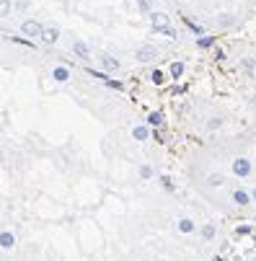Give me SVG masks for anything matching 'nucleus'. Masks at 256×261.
<instances>
[{"instance_id":"nucleus-17","label":"nucleus","mask_w":256,"mask_h":261,"mask_svg":"<svg viewBox=\"0 0 256 261\" xmlns=\"http://www.w3.org/2000/svg\"><path fill=\"white\" fill-rule=\"evenodd\" d=\"M148 81H150L153 86H166V81H168V72H166L163 67H156V70H150Z\"/></svg>"},{"instance_id":"nucleus-15","label":"nucleus","mask_w":256,"mask_h":261,"mask_svg":"<svg viewBox=\"0 0 256 261\" xmlns=\"http://www.w3.org/2000/svg\"><path fill=\"white\" fill-rule=\"evenodd\" d=\"M204 184L210 186V189H223V186L228 184V178H225V173H220V171H212V173H207Z\"/></svg>"},{"instance_id":"nucleus-16","label":"nucleus","mask_w":256,"mask_h":261,"mask_svg":"<svg viewBox=\"0 0 256 261\" xmlns=\"http://www.w3.org/2000/svg\"><path fill=\"white\" fill-rule=\"evenodd\" d=\"M16 243H18V238H16L13 230H0V248L3 251H13Z\"/></svg>"},{"instance_id":"nucleus-10","label":"nucleus","mask_w":256,"mask_h":261,"mask_svg":"<svg viewBox=\"0 0 256 261\" xmlns=\"http://www.w3.org/2000/svg\"><path fill=\"white\" fill-rule=\"evenodd\" d=\"M60 36H62L60 26L52 23V26H44V31H42V36H39V42H42V44H57Z\"/></svg>"},{"instance_id":"nucleus-9","label":"nucleus","mask_w":256,"mask_h":261,"mask_svg":"<svg viewBox=\"0 0 256 261\" xmlns=\"http://www.w3.org/2000/svg\"><path fill=\"white\" fill-rule=\"evenodd\" d=\"M70 49H72V55H75L78 60H83V62H88L91 57H93V52H91V47L83 42V39H72V44H70Z\"/></svg>"},{"instance_id":"nucleus-25","label":"nucleus","mask_w":256,"mask_h":261,"mask_svg":"<svg viewBox=\"0 0 256 261\" xmlns=\"http://www.w3.org/2000/svg\"><path fill=\"white\" fill-rule=\"evenodd\" d=\"M251 225H248V222H243V225H236V230H233V236L236 238H246V236H251Z\"/></svg>"},{"instance_id":"nucleus-12","label":"nucleus","mask_w":256,"mask_h":261,"mask_svg":"<svg viewBox=\"0 0 256 261\" xmlns=\"http://www.w3.org/2000/svg\"><path fill=\"white\" fill-rule=\"evenodd\" d=\"M145 124H148L150 129H163L166 127V117H163V111H148V117H145Z\"/></svg>"},{"instance_id":"nucleus-14","label":"nucleus","mask_w":256,"mask_h":261,"mask_svg":"<svg viewBox=\"0 0 256 261\" xmlns=\"http://www.w3.org/2000/svg\"><path fill=\"white\" fill-rule=\"evenodd\" d=\"M199 238H202V243H212L217 238V225L215 222H202L199 225Z\"/></svg>"},{"instance_id":"nucleus-4","label":"nucleus","mask_w":256,"mask_h":261,"mask_svg":"<svg viewBox=\"0 0 256 261\" xmlns=\"http://www.w3.org/2000/svg\"><path fill=\"white\" fill-rule=\"evenodd\" d=\"M231 202H233L238 210H248V207L253 204L248 189H243V186H233V189H231Z\"/></svg>"},{"instance_id":"nucleus-18","label":"nucleus","mask_w":256,"mask_h":261,"mask_svg":"<svg viewBox=\"0 0 256 261\" xmlns=\"http://www.w3.org/2000/svg\"><path fill=\"white\" fill-rule=\"evenodd\" d=\"M137 176H140V181H153L156 178V168L150 163H140L137 166Z\"/></svg>"},{"instance_id":"nucleus-22","label":"nucleus","mask_w":256,"mask_h":261,"mask_svg":"<svg viewBox=\"0 0 256 261\" xmlns=\"http://www.w3.org/2000/svg\"><path fill=\"white\" fill-rule=\"evenodd\" d=\"M215 42H217L215 36L204 34V36H199V39H197V47H199V49H212V47H215Z\"/></svg>"},{"instance_id":"nucleus-24","label":"nucleus","mask_w":256,"mask_h":261,"mask_svg":"<svg viewBox=\"0 0 256 261\" xmlns=\"http://www.w3.org/2000/svg\"><path fill=\"white\" fill-rule=\"evenodd\" d=\"M223 124H225V119H223V117H210V119H207V129H210V132L223 129Z\"/></svg>"},{"instance_id":"nucleus-11","label":"nucleus","mask_w":256,"mask_h":261,"mask_svg":"<svg viewBox=\"0 0 256 261\" xmlns=\"http://www.w3.org/2000/svg\"><path fill=\"white\" fill-rule=\"evenodd\" d=\"M49 75H52V81H55V83H70L72 72H70V67H67V65H55Z\"/></svg>"},{"instance_id":"nucleus-21","label":"nucleus","mask_w":256,"mask_h":261,"mask_svg":"<svg viewBox=\"0 0 256 261\" xmlns=\"http://www.w3.org/2000/svg\"><path fill=\"white\" fill-rule=\"evenodd\" d=\"M236 16L233 13H220V16H217V26H220V29H231V26H236Z\"/></svg>"},{"instance_id":"nucleus-28","label":"nucleus","mask_w":256,"mask_h":261,"mask_svg":"<svg viewBox=\"0 0 256 261\" xmlns=\"http://www.w3.org/2000/svg\"><path fill=\"white\" fill-rule=\"evenodd\" d=\"M156 34L166 36V39H178V31H176L173 26H166V29H161V31H156Z\"/></svg>"},{"instance_id":"nucleus-29","label":"nucleus","mask_w":256,"mask_h":261,"mask_svg":"<svg viewBox=\"0 0 256 261\" xmlns=\"http://www.w3.org/2000/svg\"><path fill=\"white\" fill-rule=\"evenodd\" d=\"M248 194H251V202L256 204V184H253V186H251V189H248Z\"/></svg>"},{"instance_id":"nucleus-5","label":"nucleus","mask_w":256,"mask_h":261,"mask_svg":"<svg viewBox=\"0 0 256 261\" xmlns=\"http://www.w3.org/2000/svg\"><path fill=\"white\" fill-rule=\"evenodd\" d=\"M98 65H101V70L106 72V75H112V72H119L122 70V62L114 55H109V52H98Z\"/></svg>"},{"instance_id":"nucleus-26","label":"nucleus","mask_w":256,"mask_h":261,"mask_svg":"<svg viewBox=\"0 0 256 261\" xmlns=\"http://www.w3.org/2000/svg\"><path fill=\"white\" fill-rule=\"evenodd\" d=\"M241 67L248 72V75H253V72H256V60H253V57H243V60H241Z\"/></svg>"},{"instance_id":"nucleus-23","label":"nucleus","mask_w":256,"mask_h":261,"mask_svg":"<svg viewBox=\"0 0 256 261\" xmlns=\"http://www.w3.org/2000/svg\"><path fill=\"white\" fill-rule=\"evenodd\" d=\"M13 13V0H0V18H8Z\"/></svg>"},{"instance_id":"nucleus-6","label":"nucleus","mask_w":256,"mask_h":261,"mask_svg":"<svg viewBox=\"0 0 256 261\" xmlns=\"http://www.w3.org/2000/svg\"><path fill=\"white\" fill-rule=\"evenodd\" d=\"M42 31H44V23L36 21V18H26V21L21 23V34H23V36H31V39H39Z\"/></svg>"},{"instance_id":"nucleus-3","label":"nucleus","mask_w":256,"mask_h":261,"mask_svg":"<svg viewBox=\"0 0 256 261\" xmlns=\"http://www.w3.org/2000/svg\"><path fill=\"white\" fill-rule=\"evenodd\" d=\"M173 228H176V233H178V236H194V233H199L197 220H194V217H189V215L176 217V220H173Z\"/></svg>"},{"instance_id":"nucleus-19","label":"nucleus","mask_w":256,"mask_h":261,"mask_svg":"<svg viewBox=\"0 0 256 261\" xmlns=\"http://www.w3.org/2000/svg\"><path fill=\"white\" fill-rule=\"evenodd\" d=\"M158 186H161V189H163L166 194H173V192H176L173 178H171V176H166V173H161V176H158Z\"/></svg>"},{"instance_id":"nucleus-7","label":"nucleus","mask_w":256,"mask_h":261,"mask_svg":"<svg viewBox=\"0 0 256 261\" xmlns=\"http://www.w3.org/2000/svg\"><path fill=\"white\" fill-rule=\"evenodd\" d=\"M130 137H132L135 142H148V140H153V129L145 124V122H140V124H132Z\"/></svg>"},{"instance_id":"nucleus-8","label":"nucleus","mask_w":256,"mask_h":261,"mask_svg":"<svg viewBox=\"0 0 256 261\" xmlns=\"http://www.w3.org/2000/svg\"><path fill=\"white\" fill-rule=\"evenodd\" d=\"M148 21H150V29H153V31H161V29H166V26H173V23H171V16H168L166 11H153V13L148 16Z\"/></svg>"},{"instance_id":"nucleus-13","label":"nucleus","mask_w":256,"mask_h":261,"mask_svg":"<svg viewBox=\"0 0 256 261\" xmlns=\"http://www.w3.org/2000/svg\"><path fill=\"white\" fill-rule=\"evenodd\" d=\"M166 72H168L171 81H181V78H184V72H187V62H184V60H173Z\"/></svg>"},{"instance_id":"nucleus-20","label":"nucleus","mask_w":256,"mask_h":261,"mask_svg":"<svg viewBox=\"0 0 256 261\" xmlns=\"http://www.w3.org/2000/svg\"><path fill=\"white\" fill-rule=\"evenodd\" d=\"M181 21H184V26H187V29H189V31H192L194 36H197V39H199V36H204V26H202V23H194V21H192L189 16H184Z\"/></svg>"},{"instance_id":"nucleus-2","label":"nucleus","mask_w":256,"mask_h":261,"mask_svg":"<svg viewBox=\"0 0 256 261\" xmlns=\"http://www.w3.org/2000/svg\"><path fill=\"white\" fill-rule=\"evenodd\" d=\"M158 57H161V49L153 47V44H140V47L135 49V62H140V65H150V62H156Z\"/></svg>"},{"instance_id":"nucleus-27","label":"nucleus","mask_w":256,"mask_h":261,"mask_svg":"<svg viewBox=\"0 0 256 261\" xmlns=\"http://www.w3.org/2000/svg\"><path fill=\"white\" fill-rule=\"evenodd\" d=\"M31 3H34V0H13V11H18V13H26V11L31 8Z\"/></svg>"},{"instance_id":"nucleus-1","label":"nucleus","mask_w":256,"mask_h":261,"mask_svg":"<svg viewBox=\"0 0 256 261\" xmlns=\"http://www.w3.org/2000/svg\"><path fill=\"white\" fill-rule=\"evenodd\" d=\"M231 173L236 178H251L253 176V161L248 155H236L231 161Z\"/></svg>"}]
</instances>
